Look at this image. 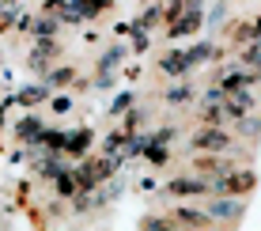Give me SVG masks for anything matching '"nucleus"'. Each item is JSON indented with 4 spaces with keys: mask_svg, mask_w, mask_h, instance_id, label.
Returning a JSON list of instances; mask_svg holds the SVG:
<instances>
[{
    "mask_svg": "<svg viewBox=\"0 0 261 231\" xmlns=\"http://www.w3.org/2000/svg\"><path fill=\"white\" fill-rule=\"evenodd\" d=\"M190 87H186V84H178V87H170V91H167V102L170 106H182V102H190Z\"/></svg>",
    "mask_w": 261,
    "mask_h": 231,
    "instance_id": "dca6fc26",
    "label": "nucleus"
},
{
    "mask_svg": "<svg viewBox=\"0 0 261 231\" xmlns=\"http://www.w3.org/2000/svg\"><path fill=\"white\" fill-rule=\"evenodd\" d=\"M144 159H148V163H167V144L163 140H148V148H144Z\"/></svg>",
    "mask_w": 261,
    "mask_h": 231,
    "instance_id": "2eb2a0df",
    "label": "nucleus"
},
{
    "mask_svg": "<svg viewBox=\"0 0 261 231\" xmlns=\"http://www.w3.org/2000/svg\"><path fill=\"white\" fill-rule=\"evenodd\" d=\"M121 57H125V49H121V46H114V49H106V53H102V57H98V80H95V84H98V87H106V84H110V76H114V68H118V65H121Z\"/></svg>",
    "mask_w": 261,
    "mask_h": 231,
    "instance_id": "20e7f679",
    "label": "nucleus"
},
{
    "mask_svg": "<svg viewBox=\"0 0 261 231\" xmlns=\"http://www.w3.org/2000/svg\"><path fill=\"white\" fill-rule=\"evenodd\" d=\"M53 31H57V19H53V15L34 23V38H53Z\"/></svg>",
    "mask_w": 261,
    "mask_h": 231,
    "instance_id": "6ab92c4d",
    "label": "nucleus"
},
{
    "mask_svg": "<svg viewBox=\"0 0 261 231\" xmlns=\"http://www.w3.org/2000/svg\"><path fill=\"white\" fill-rule=\"evenodd\" d=\"M76 190H80V186H76V178L61 171V174H57V193H61V197H72V193H76Z\"/></svg>",
    "mask_w": 261,
    "mask_h": 231,
    "instance_id": "a211bd4d",
    "label": "nucleus"
},
{
    "mask_svg": "<svg viewBox=\"0 0 261 231\" xmlns=\"http://www.w3.org/2000/svg\"><path fill=\"white\" fill-rule=\"evenodd\" d=\"M46 91L49 87H27V91H19V99L23 102H38V99H46Z\"/></svg>",
    "mask_w": 261,
    "mask_h": 231,
    "instance_id": "4be33fe9",
    "label": "nucleus"
},
{
    "mask_svg": "<svg viewBox=\"0 0 261 231\" xmlns=\"http://www.w3.org/2000/svg\"><path fill=\"white\" fill-rule=\"evenodd\" d=\"M159 72L163 76H186L190 72V65H186V49H170L159 57Z\"/></svg>",
    "mask_w": 261,
    "mask_h": 231,
    "instance_id": "39448f33",
    "label": "nucleus"
},
{
    "mask_svg": "<svg viewBox=\"0 0 261 231\" xmlns=\"http://www.w3.org/2000/svg\"><path fill=\"white\" fill-rule=\"evenodd\" d=\"M235 133H239V137H250V140L261 137V118H254V114L239 118V121H235Z\"/></svg>",
    "mask_w": 261,
    "mask_h": 231,
    "instance_id": "ddd939ff",
    "label": "nucleus"
},
{
    "mask_svg": "<svg viewBox=\"0 0 261 231\" xmlns=\"http://www.w3.org/2000/svg\"><path fill=\"white\" fill-rule=\"evenodd\" d=\"M15 133H19V140H34V144H38V137H42V121H38V118H23L19 125H15Z\"/></svg>",
    "mask_w": 261,
    "mask_h": 231,
    "instance_id": "f8f14e48",
    "label": "nucleus"
},
{
    "mask_svg": "<svg viewBox=\"0 0 261 231\" xmlns=\"http://www.w3.org/2000/svg\"><path fill=\"white\" fill-rule=\"evenodd\" d=\"M38 171H42V174H53V178H57V174L65 171V167H61V159H42V163H38Z\"/></svg>",
    "mask_w": 261,
    "mask_h": 231,
    "instance_id": "5701e85b",
    "label": "nucleus"
},
{
    "mask_svg": "<svg viewBox=\"0 0 261 231\" xmlns=\"http://www.w3.org/2000/svg\"><path fill=\"white\" fill-rule=\"evenodd\" d=\"M129 106H133V95H121V99H118V102H114V106H110V110H114V114H121V110H129Z\"/></svg>",
    "mask_w": 261,
    "mask_h": 231,
    "instance_id": "b1692460",
    "label": "nucleus"
},
{
    "mask_svg": "<svg viewBox=\"0 0 261 231\" xmlns=\"http://www.w3.org/2000/svg\"><path fill=\"white\" fill-rule=\"evenodd\" d=\"M174 197H201V193H208V182L204 178H174L167 186Z\"/></svg>",
    "mask_w": 261,
    "mask_h": 231,
    "instance_id": "423d86ee",
    "label": "nucleus"
},
{
    "mask_svg": "<svg viewBox=\"0 0 261 231\" xmlns=\"http://www.w3.org/2000/svg\"><path fill=\"white\" fill-rule=\"evenodd\" d=\"M186 8H190V4H186V0H167V8H163V19H167V27H170V23H174V19H178V15H182V12H186Z\"/></svg>",
    "mask_w": 261,
    "mask_h": 231,
    "instance_id": "f3484780",
    "label": "nucleus"
},
{
    "mask_svg": "<svg viewBox=\"0 0 261 231\" xmlns=\"http://www.w3.org/2000/svg\"><path fill=\"white\" fill-rule=\"evenodd\" d=\"M87 148H91V129L65 133V156H84Z\"/></svg>",
    "mask_w": 261,
    "mask_h": 231,
    "instance_id": "6e6552de",
    "label": "nucleus"
},
{
    "mask_svg": "<svg viewBox=\"0 0 261 231\" xmlns=\"http://www.w3.org/2000/svg\"><path fill=\"white\" fill-rule=\"evenodd\" d=\"M231 144H235V140H231V133L223 125H208V129H201L193 137V148H201V152H227Z\"/></svg>",
    "mask_w": 261,
    "mask_h": 231,
    "instance_id": "f03ea898",
    "label": "nucleus"
},
{
    "mask_svg": "<svg viewBox=\"0 0 261 231\" xmlns=\"http://www.w3.org/2000/svg\"><path fill=\"white\" fill-rule=\"evenodd\" d=\"M144 231H178V220H144Z\"/></svg>",
    "mask_w": 261,
    "mask_h": 231,
    "instance_id": "412c9836",
    "label": "nucleus"
},
{
    "mask_svg": "<svg viewBox=\"0 0 261 231\" xmlns=\"http://www.w3.org/2000/svg\"><path fill=\"white\" fill-rule=\"evenodd\" d=\"M212 53H216V49H212V42H201V46H193V49H186V65H190V68H193V65H201V61H208V57H212Z\"/></svg>",
    "mask_w": 261,
    "mask_h": 231,
    "instance_id": "4468645a",
    "label": "nucleus"
},
{
    "mask_svg": "<svg viewBox=\"0 0 261 231\" xmlns=\"http://www.w3.org/2000/svg\"><path fill=\"white\" fill-rule=\"evenodd\" d=\"M212 220H239L242 216V201H231V197H216L212 209H208Z\"/></svg>",
    "mask_w": 261,
    "mask_h": 231,
    "instance_id": "0eeeda50",
    "label": "nucleus"
},
{
    "mask_svg": "<svg viewBox=\"0 0 261 231\" xmlns=\"http://www.w3.org/2000/svg\"><path fill=\"white\" fill-rule=\"evenodd\" d=\"M72 76H76V72H72V68H53V72L46 76V87H57V84H68V80Z\"/></svg>",
    "mask_w": 261,
    "mask_h": 231,
    "instance_id": "aec40b11",
    "label": "nucleus"
},
{
    "mask_svg": "<svg viewBox=\"0 0 261 231\" xmlns=\"http://www.w3.org/2000/svg\"><path fill=\"white\" fill-rule=\"evenodd\" d=\"M68 106H72V99H65V95H57V99H53V110H57V114H65Z\"/></svg>",
    "mask_w": 261,
    "mask_h": 231,
    "instance_id": "393cba45",
    "label": "nucleus"
},
{
    "mask_svg": "<svg viewBox=\"0 0 261 231\" xmlns=\"http://www.w3.org/2000/svg\"><path fill=\"white\" fill-rule=\"evenodd\" d=\"M197 171H204V174H227V171H235V163H231V159H197Z\"/></svg>",
    "mask_w": 261,
    "mask_h": 231,
    "instance_id": "9b49d317",
    "label": "nucleus"
},
{
    "mask_svg": "<svg viewBox=\"0 0 261 231\" xmlns=\"http://www.w3.org/2000/svg\"><path fill=\"white\" fill-rule=\"evenodd\" d=\"M254 186H257L254 171H227L216 182H208V193H216V197H231V193H235V197H246Z\"/></svg>",
    "mask_w": 261,
    "mask_h": 231,
    "instance_id": "f257e3e1",
    "label": "nucleus"
},
{
    "mask_svg": "<svg viewBox=\"0 0 261 231\" xmlns=\"http://www.w3.org/2000/svg\"><path fill=\"white\" fill-rule=\"evenodd\" d=\"M174 216H178V224H186V227H208V212H201V209H190V205H182V209H178L174 212Z\"/></svg>",
    "mask_w": 261,
    "mask_h": 231,
    "instance_id": "1a4fd4ad",
    "label": "nucleus"
},
{
    "mask_svg": "<svg viewBox=\"0 0 261 231\" xmlns=\"http://www.w3.org/2000/svg\"><path fill=\"white\" fill-rule=\"evenodd\" d=\"M114 0H80V19H98Z\"/></svg>",
    "mask_w": 261,
    "mask_h": 231,
    "instance_id": "9d476101",
    "label": "nucleus"
},
{
    "mask_svg": "<svg viewBox=\"0 0 261 231\" xmlns=\"http://www.w3.org/2000/svg\"><path fill=\"white\" fill-rule=\"evenodd\" d=\"M201 19H204V12H201V0H197V4H190L174 23L167 27V31H170L167 38H190L193 31H201Z\"/></svg>",
    "mask_w": 261,
    "mask_h": 231,
    "instance_id": "7ed1b4c3",
    "label": "nucleus"
}]
</instances>
